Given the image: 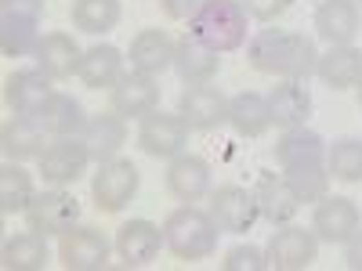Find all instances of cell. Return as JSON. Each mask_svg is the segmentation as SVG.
Listing matches in <instances>:
<instances>
[{
	"label": "cell",
	"mask_w": 362,
	"mask_h": 271,
	"mask_svg": "<svg viewBox=\"0 0 362 271\" xmlns=\"http://www.w3.org/2000/svg\"><path fill=\"white\" fill-rule=\"evenodd\" d=\"M247 58L257 73L283 80H308L319 66L315 40L290 29H257L247 44Z\"/></svg>",
	"instance_id": "obj_1"
},
{
	"label": "cell",
	"mask_w": 362,
	"mask_h": 271,
	"mask_svg": "<svg viewBox=\"0 0 362 271\" xmlns=\"http://www.w3.org/2000/svg\"><path fill=\"white\" fill-rule=\"evenodd\" d=\"M218 231L221 228L210 217V210L185 203L163 221V243L177 260H206L218 250Z\"/></svg>",
	"instance_id": "obj_2"
},
{
	"label": "cell",
	"mask_w": 362,
	"mask_h": 271,
	"mask_svg": "<svg viewBox=\"0 0 362 271\" xmlns=\"http://www.w3.org/2000/svg\"><path fill=\"white\" fill-rule=\"evenodd\" d=\"M247 11L239 0H203L199 11L189 18V33L221 54L239 51L247 44Z\"/></svg>",
	"instance_id": "obj_3"
},
{
	"label": "cell",
	"mask_w": 362,
	"mask_h": 271,
	"mask_svg": "<svg viewBox=\"0 0 362 271\" xmlns=\"http://www.w3.org/2000/svg\"><path fill=\"white\" fill-rule=\"evenodd\" d=\"M138 185H141V174L131 159H109V163H98L95 177H90V199L102 214H119L134 195H138Z\"/></svg>",
	"instance_id": "obj_4"
},
{
	"label": "cell",
	"mask_w": 362,
	"mask_h": 271,
	"mask_svg": "<svg viewBox=\"0 0 362 271\" xmlns=\"http://www.w3.org/2000/svg\"><path fill=\"white\" fill-rule=\"evenodd\" d=\"M189 131L192 127L181 119V112L153 109L148 116H141V124H138V148L153 159H174V156L185 152Z\"/></svg>",
	"instance_id": "obj_5"
},
{
	"label": "cell",
	"mask_w": 362,
	"mask_h": 271,
	"mask_svg": "<svg viewBox=\"0 0 362 271\" xmlns=\"http://www.w3.org/2000/svg\"><path fill=\"white\" fill-rule=\"evenodd\" d=\"M319 257V235L315 228H297V224H279L276 235L264 246V260L276 271H305Z\"/></svg>",
	"instance_id": "obj_6"
},
{
	"label": "cell",
	"mask_w": 362,
	"mask_h": 271,
	"mask_svg": "<svg viewBox=\"0 0 362 271\" xmlns=\"http://www.w3.org/2000/svg\"><path fill=\"white\" fill-rule=\"evenodd\" d=\"M80 221V199L66 188H44L25 206V224L40 235H62Z\"/></svg>",
	"instance_id": "obj_7"
},
{
	"label": "cell",
	"mask_w": 362,
	"mask_h": 271,
	"mask_svg": "<svg viewBox=\"0 0 362 271\" xmlns=\"http://www.w3.org/2000/svg\"><path fill=\"white\" fill-rule=\"evenodd\" d=\"M87 163H90V152H87L83 134H76V138H54L47 145V152L40 156V177H44V185L66 188V185H73V181L83 177Z\"/></svg>",
	"instance_id": "obj_8"
},
{
	"label": "cell",
	"mask_w": 362,
	"mask_h": 271,
	"mask_svg": "<svg viewBox=\"0 0 362 271\" xmlns=\"http://www.w3.org/2000/svg\"><path fill=\"white\" fill-rule=\"evenodd\" d=\"M58 260L69 271H98L109 264V239L90 224H73L58 235Z\"/></svg>",
	"instance_id": "obj_9"
},
{
	"label": "cell",
	"mask_w": 362,
	"mask_h": 271,
	"mask_svg": "<svg viewBox=\"0 0 362 271\" xmlns=\"http://www.w3.org/2000/svg\"><path fill=\"white\" fill-rule=\"evenodd\" d=\"M51 98H54V87L44 69H15L4 80V102L15 116H44Z\"/></svg>",
	"instance_id": "obj_10"
},
{
	"label": "cell",
	"mask_w": 362,
	"mask_h": 271,
	"mask_svg": "<svg viewBox=\"0 0 362 271\" xmlns=\"http://www.w3.org/2000/svg\"><path fill=\"white\" fill-rule=\"evenodd\" d=\"M177 112L192 131H214L228 124V98L210 83H189L177 98Z\"/></svg>",
	"instance_id": "obj_11"
},
{
	"label": "cell",
	"mask_w": 362,
	"mask_h": 271,
	"mask_svg": "<svg viewBox=\"0 0 362 271\" xmlns=\"http://www.w3.org/2000/svg\"><path fill=\"white\" fill-rule=\"evenodd\" d=\"M210 217L218 221L221 231H250L254 221L261 217V210H257V195L247 192V188H239V185H221L218 192H210Z\"/></svg>",
	"instance_id": "obj_12"
},
{
	"label": "cell",
	"mask_w": 362,
	"mask_h": 271,
	"mask_svg": "<svg viewBox=\"0 0 362 271\" xmlns=\"http://www.w3.org/2000/svg\"><path fill=\"white\" fill-rule=\"evenodd\" d=\"M358 224H362V214L348 195H322L315 203L312 228L319 235V243H348L358 231Z\"/></svg>",
	"instance_id": "obj_13"
},
{
	"label": "cell",
	"mask_w": 362,
	"mask_h": 271,
	"mask_svg": "<svg viewBox=\"0 0 362 271\" xmlns=\"http://www.w3.org/2000/svg\"><path fill=\"white\" fill-rule=\"evenodd\" d=\"M47 127L40 116H11L4 131H0V148L11 163H25V159H40L47 152Z\"/></svg>",
	"instance_id": "obj_14"
},
{
	"label": "cell",
	"mask_w": 362,
	"mask_h": 271,
	"mask_svg": "<svg viewBox=\"0 0 362 271\" xmlns=\"http://www.w3.org/2000/svg\"><path fill=\"white\" fill-rule=\"evenodd\" d=\"M163 246H167L163 243V228L153 224V221H145V217H134V221H127L124 228L116 231V253H119V260H124L127 267L153 264Z\"/></svg>",
	"instance_id": "obj_15"
},
{
	"label": "cell",
	"mask_w": 362,
	"mask_h": 271,
	"mask_svg": "<svg viewBox=\"0 0 362 271\" xmlns=\"http://www.w3.org/2000/svg\"><path fill=\"white\" fill-rule=\"evenodd\" d=\"M153 109H160V83L148 73H124L119 83L112 87V112H119L124 119H141Z\"/></svg>",
	"instance_id": "obj_16"
},
{
	"label": "cell",
	"mask_w": 362,
	"mask_h": 271,
	"mask_svg": "<svg viewBox=\"0 0 362 271\" xmlns=\"http://www.w3.org/2000/svg\"><path fill=\"white\" fill-rule=\"evenodd\" d=\"M315 29L329 47L351 44L362 29V15L355 0H322L315 8Z\"/></svg>",
	"instance_id": "obj_17"
},
{
	"label": "cell",
	"mask_w": 362,
	"mask_h": 271,
	"mask_svg": "<svg viewBox=\"0 0 362 271\" xmlns=\"http://www.w3.org/2000/svg\"><path fill=\"white\" fill-rule=\"evenodd\" d=\"M257 210H261V217L272 224V228H279V224H290L297 217V210H300V199L293 192V185L286 177H276V174H261L257 181Z\"/></svg>",
	"instance_id": "obj_18"
},
{
	"label": "cell",
	"mask_w": 362,
	"mask_h": 271,
	"mask_svg": "<svg viewBox=\"0 0 362 271\" xmlns=\"http://www.w3.org/2000/svg\"><path fill=\"white\" fill-rule=\"evenodd\" d=\"M167 192L181 203H199L210 192V163L189 152L174 156L167 167Z\"/></svg>",
	"instance_id": "obj_19"
},
{
	"label": "cell",
	"mask_w": 362,
	"mask_h": 271,
	"mask_svg": "<svg viewBox=\"0 0 362 271\" xmlns=\"http://www.w3.org/2000/svg\"><path fill=\"white\" fill-rule=\"evenodd\" d=\"M221 51L206 47L203 40H196L192 33H185L177 44H174V69L185 83H210L221 69Z\"/></svg>",
	"instance_id": "obj_20"
},
{
	"label": "cell",
	"mask_w": 362,
	"mask_h": 271,
	"mask_svg": "<svg viewBox=\"0 0 362 271\" xmlns=\"http://www.w3.org/2000/svg\"><path fill=\"white\" fill-rule=\"evenodd\" d=\"M268 105H272V124L283 127V131H293V127H305L308 116H312V95L300 80H283L272 87L268 95Z\"/></svg>",
	"instance_id": "obj_21"
},
{
	"label": "cell",
	"mask_w": 362,
	"mask_h": 271,
	"mask_svg": "<svg viewBox=\"0 0 362 271\" xmlns=\"http://www.w3.org/2000/svg\"><path fill=\"white\" fill-rule=\"evenodd\" d=\"M83 141H87V152L95 163H109L119 156V148L127 145V124L119 112H102V116H90L87 127H83Z\"/></svg>",
	"instance_id": "obj_22"
},
{
	"label": "cell",
	"mask_w": 362,
	"mask_h": 271,
	"mask_svg": "<svg viewBox=\"0 0 362 271\" xmlns=\"http://www.w3.org/2000/svg\"><path fill=\"white\" fill-rule=\"evenodd\" d=\"M76 76L90 90H112L119 83V76H124V54H119V47H112V44L87 47L83 58H80Z\"/></svg>",
	"instance_id": "obj_23"
},
{
	"label": "cell",
	"mask_w": 362,
	"mask_h": 271,
	"mask_svg": "<svg viewBox=\"0 0 362 271\" xmlns=\"http://www.w3.org/2000/svg\"><path fill=\"white\" fill-rule=\"evenodd\" d=\"M33 58H37V69H44L51 80H69L80 69L83 51L76 47V40L69 33H44Z\"/></svg>",
	"instance_id": "obj_24"
},
{
	"label": "cell",
	"mask_w": 362,
	"mask_h": 271,
	"mask_svg": "<svg viewBox=\"0 0 362 271\" xmlns=\"http://www.w3.org/2000/svg\"><path fill=\"white\" fill-rule=\"evenodd\" d=\"M228 124L239 138H261L272 131V105L257 90H243V95L228 98Z\"/></svg>",
	"instance_id": "obj_25"
},
{
	"label": "cell",
	"mask_w": 362,
	"mask_h": 271,
	"mask_svg": "<svg viewBox=\"0 0 362 271\" xmlns=\"http://www.w3.org/2000/svg\"><path fill=\"white\" fill-rule=\"evenodd\" d=\"M170 66H174V40L163 33V29H141V33L131 40V69L134 73L160 76Z\"/></svg>",
	"instance_id": "obj_26"
},
{
	"label": "cell",
	"mask_w": 362,
	"mask_h": 271,
	"mask_svg": "<svg viewBox=\"0 0 362 271\" xmlns=\"http://www.w3.org/2000/svg\"><path fill=\"white\" fill-rule=\"evenodd\" d=\"M319 80L334 90H348L358 87L362 80V51L355 44H341V47H329L326 54H319V66H315Z\"/></svg>",
	"instance_id": "obj_27"
},
{
	"label": "cell",
	"mask_w": 362,
	"mask_h": 271,
	"mask_svg": "<svg viewBox=\"0 0 362 271\" xmlns=\"http://www.w3.org/2000/svg\"><path fill=\"white\" fill-rule=\"evenodd\" d=\"M119 15H124L119 0H73V8H69L73 25L87 37H102L109 29H116Z\"/></svg>",
	"instance_id": "obj_28"
},
{
	"label": "cell",
	"mask_w": 362,
	"mask_h": 271,
	"mask_svg": "<svg viewBox=\"0 0 362 271\" xmlns=\"http://www.w3.org/2000/svg\"><path fill=\"white\" fill-rule=\"evenodd\" d=\"M47 264V235L40 231H22L4 239V267L8 271H40Z\"/></svg>",
	"instance_id": "obj_29"
},
{
	"label": "cell",
	"mask_w": 362,
	"mask_h": 271,
	"mask_svg": "<svg viewBox=\"0 0 362 271\" xmlns=\"http://www.w3.org/2000/svg\"><path fill=\"white\" fill-rule=\"evenodd\" d=\"M44 127L51 131V138H76V134H83V127H87V112H83V105L73 98V95H62V90H54V98H51V105L44 109Z\"/></svg>",
	"instance_id": "obj_30"
},
{
	"label": "cell",
	"mask_w": 362,
	"mask_h": 271,
	"mask_svg": "<svg viewBox=\"0 0 362 271\" xmlns=\"http://www.w3.org/2000/svg\"><path fill=\"white\" fill-rule=\"evenodd\" d=\"M276 159L279 167H297V163H312V159H326V141L308 131V127H293V131H283L279 145H276Z\"/></svg>",
	"instance_id": "obj_31"
},
{
	"label": "cell",
	"mask_w": 362,
	"mask_h": 271,
	"mask_svg": "<svg viewBox=\"0 0 362 271\" xmlns=\"http://www.w3.org/2000/svg\"><path fill=\"white\" fill-rule=\"evenodd\" d=\"M37 188H33V174L22 170L18 163L8 159V167L0 170V214H25V206L33 203Z\"/></svg>",
	"instance_id": "obj_32"
},
{
	"label": "cell",
	"mask_w": 362,
	"mask_h": 271,
	"mask_svg": "<svg viewBox=\"0 0 362 271\" xmlns=\"http://www.w3.org/2000/svg\"><path fill=\"white\" fill-rule=\"evenodd\" d=\"M283 177L293 185V192H297L300 203H319L322 195H329V170H326V159H312V163L286 167Z\"/></svg>",
	"instance_id": "obj_33"
},
{
	"label": "cell",
	"mask_w": 362,
	"mask_h": 271,
	"mask_svg": "<svg viewBox=\"0 0 362 271\" xmlns=\"http://www.w3.org/2000/svg\"><path fill=\"white\" fill-rule=\"evenodd\" d=\"M37 44H40V22L0 15V51H4L8 58L37 54Z\"/></svg>",
	"instance_id": "obj_34"
},
{
	"label": "cell",
	"mask_w": 362,
	"mask_h": 271,
	"mask_svg": "<svg viewBox=\"0 0 362 271\" xmlns=\"http://www.w3.org/2000/svg\"><path fill=\"white\" fill-rule=\"evenodd\" d=\"M326 170L329 177L344 181V185H358L362 181V141L358 138H341L326 148Z\"/></svg>",
	"instance_id": "obj_35"
},
{
	"label": "cell",
	"mask_w": 362,
	"mask_h": 271,
	"mask_svg": "<svg viewBox=\"0 0 362 271\" xmlns=\"http://www.w3.org/2000/svg\"><path fill=\"white\" fill-rule=\"evenodd\" d=\"M221 267L225 271H264L268 260H264V250H257V246H232L225 253Z\"/></svg>",
	"instance_id": "obj_36"
},
{
	"label": "cell",
	"mask_w": 362,
	"mask_h": 271,
	"mask_svg": "<svg viewBox=\"0 0 362 271\" xmlns=\"http://www.w3.org/2000/svg\"><path fill=\"white\" fill-rule=\"evenodd\" d=\"M239 4H243V11L257 22H276L293 8V0H239Z\"/></svg>",
	"instance_id": "obj_37"
},
{
	"label": "cell",
	"mask_w": 362,
	"mask_h": 271,
	"mask_svg": "<svg viewBox=\"0 0 362 271\" xmlns=\"http://www.w3.org/2000/svg\"><path fill=\"white\" fill-rule=\"evenodd\" d=\"M0 15L40 22V15H44V0H0Z\"/></svg>",
	"instance_id": "obj_38"
},
{
	"label": "cell",
	"mask_w": 362,
	"mask_h": 271,
	"mask_svg": "<svg viewBox=\"0 0 362 271\" xmlns=\"http://www.w3.org/2000/svg\"><path fill=\"white\" fill-rule=\"evenodd\" d=\"M199 4H203V0H160L163 15L174 18V22H189V18L199 11Z\"/></svg>",
	"instance_id": "obj_39"
},
{
	"label": "cell",
	"mask_w": 362,
	"mask_h": 271,
	"mask_svg": "<svg viewBox=\"0 0 362 271\" xmlns=\"http://www.w3.org/2000/svg\"><path fill=\"white\" fill-rule=\"evenodd\" d=\"M348 250H344V260H348V267L351 271H362V231H355L348 243H344Z\"/></svg>",
	"instance_id": "obj_40"
},
{
	"label": "cell",
	"mask_w": 362,
	"mask_h": 271,
	"mask_svg": "<svg viewBox=\"0 0 362 271\" xmlns=\"http://www.w3.org/2000/svg\"><path fill=\"white\" fill-rule=\"evenodd\" d=\"M358 105H362V80H358Z\"/></svg>",
	"instance_id": "obj_41"
},
{
	"label": "cell",
	"mask_w": 362,
	"mask_h": 271,
	"mask_svg": "<svg viewBox=\"0 0 362 271\" xmlns=\"http://www.w3.org/2000/svg\"><path fill=\"white\" fill-rule=\"evenodd\" d=\"M355 4H358V8H362V0H355Z\"/></svg>",
	"instance_id": "obj_42"
}]
</instances>
